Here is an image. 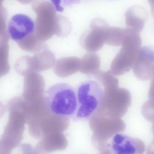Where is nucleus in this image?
<instances>
[{
    "mask_svg": "<svg viewBox=\"0 0 154 154\" xmlns=\"http://www.w3.org/2000/svg\"><path fill=\"white\" fill-rule=\"evenodd\" d=\"M45 104L54 114L72 119L77 107L76 89L70 84L59 83L50 87L45 91Z\"/></svg>",
    "mask_w": 154,
    "mask_h": 154,
    "instance_id": "nucleus-1",
    "label": "nucleus"
},
{
    "mask_svg": "<svg viewBox=\"0 0 154 154\" xmlns=\"http://www.w3.org/2000/svg\"><path fill=\"white\" fill-rule=\"evenodd\" d=\"M96 79L97 80L83 81L77 87V107L72 119V120L79 121L89 119L99 107L103 97L104 88Z\"/></svg>",
    "mask_w": 154,
    "mask_h": 154,
    "instance_id": "nucleus-2",
    "label": "nucleus"
},
{
    "mask_svg": "<svg viewBox=\"0 0 154 154\" xmlns=\"http://www.w3.org/2000/svg\"><path fill=\"white\" fill-rule=\"evenodd\" d=\"M89 119L90 128L93 132L92 144L100 151L107 149L110 138L123 131L126 128L125 123L121 118L109 117L97 110Z\"/></svg>",
    "mask_w": 154,
    "mask_h": 154,
    "instance_id": "nucleus-3",
    "label": "nucleus"
},
{
    "mask_svg": "<svg viewBox=\"0 0 154 154\" xmlns=\"http://www.w3.org/2000/svg\"><path fill=\"white\" fill-rule=\"evenodd\" d=\"M141 44L139 33L126 28L121 45V48L111 63L110 70L113 75H121L132 67Z\"/></svg>",
    "mask_w": 154,
    "mask_h": 154,
    "instance_id": "nucleus-4",
    "label": "nucleus"
},
{
    "mask_svg": "<svg viewBox=\"0 0 154 154\" xmlns=\"http://www.w3.org/2000/svg\"><path fill=\"white\" fill-rule=\"evenodd\" d=\"M104 88L103 97L97 109L108 116L121 118L131 105L130 93L119 87Z\"/></svg>",
    "mask_w": 154,
    "mask_h": 154,
    "instance_id": "nucleus-5",
    "label": "nucleus"
},
{
    "mask_svg": "<svg viewBox=\"0 0 154 154\" xmlns=\"http://www.w3.org/2000/svg\"><path fill=\"white\" fill-rule=\"evenodd\" d=\"M32 8L36 14L35 32L37 37L44 42L55 34L57 15L54 4L48 1H36Z\"/></svg>",
    "mask_w": 154,
    "mask_h": 154,
    "instance_id": "nucleus-6",
    "label": "nucleus"
},
{
    "mask_svg": "<svg viewBox=\"0 0 154 154\" xmlns=\"http://www.w3.org/2000/svg\"><path fill=\"white\" fill-rule=\"evenodd\" d=\"M109 26L103 19L97 18L91 22L90 28L81 36L80 42L82 47L90 52L100 50L105 42V34Z\"/></svg>",
    "mask_w": 154,
    "mask_h": 154,
    "instance_id": "nucleus-7",
    "label": "nucleus"
},
{
    "mask_svg": "<svg viewBox=\"0 0 154 154\" xmlns=\"http://www.w3.org/2000/svg\"><path fill=\"white\" fill-rule=\"evenodd\" d=\"M7 29L9 36L18 43L35 32V24L27 15L17 14L11 18Z\"/></svg>",
    "mask_w": 154,
    "mask_h": 154,
    "instance_id": "nucleus-8",
    "label": "nucleus"
},
{
    "mask_svg": "<svg viewBox=\"0 0 154 154\" xmlns=\"http://www.w3.org/2000/svg\"><path fill=\"white\" fill-rule=\"evenodd\" d=\"M154 51L151 47L141 48L132 68L135 75L143 80L151 79L153 74Z\"/></svg>",
    "mask_w": 154,
    "mask_h": 154,
    "instance_id": "nucleus-9",
    "label": "nucleus"
},
{
    "mask_svg": "<svg viewBox=\"0 0 154 154\" xmlns=\"http://www.w3.org/2000/svg\"><path fill=\"white\" fill-rule=\"evenodd\" d=\"M111 146L114 154H143L145 150L141 140L121 134L114 136Z\"/></svg>",
    "mask_w": 154,
    "mask_h": 154,
    "instance_id": "nucleus-10",
    "label": "nucleus"
},
{
    "mask_svg": "<svg viewBox=\"0 0 154 154\" xmlns=\"http://www.w3.org/2000/svg\"><path fill=\"white\" fill-rule=\"evenodd\" d=\"M125 15L127 28L139 33L144 27L148 14L142 6L134 5L127 10Z\"/></svg>",
    "mask_w": 154,
    "mask_h": 154,
    "instance_id": "nucleus-11",
    "label": "nucleus"
},
{
    "mask_svg": "<svg viewBox=\"0 0 154 154\" xmlns=\"http://www.w3.org/2000/svg\"><path fill=\"white\" fill-rule=\"evenodd\" d=\"M45 154L66 148L67 142L65 137L61 132L47 134L38 143Z\"/></svg>",
    "mask_w": 154,
    "mask_h": 154,
    "instance_id": "nucleus-12",
    "label": "nucleus"
},
{
    "mask_svg": "<svg viewBox=\"0 0 154 154\" xmlns=\"http://www.w3.org/2000/svg\"><path fill=\"white\" fill-rule=\"evenodd\" d=\"M18 44L23 50L32 52H38L45 48L44 42L37 37L35 32Z\"/></svg>",
    "mask_w": 154,
    "mask_h": 154,
    "instance_id": "nucleus-13",
    "label": "nucleus"
},
{
    "mask_svg": "<svg viewBox=\"0 0 154 154\" xmlns=\"http://www.w3.org/2000/svg\"><path fill=\"white\" fill-rule=\"evenodd\" d=\"M81 62L83 68L90 73L95 75L100 71V58L95 52H89L85 54Z\"/></svg>",
    "mask_w": 154,
    "mask_h": 154,
    "instance_id": "nucleus-14",
    "label": "nucleus"
},
{
    "mask_svg": "<svg viewBox=\"0 0 154 154\" xmlns=\"http://www.w3.org/2000/svg\"><path fill=\"white\" fill-rule=\"evenodd\" d=\"M126 30V29L117 27L109 26L106 33L105 43L113 46L121 45Z\"/></svg>",
    "mask_w": 154,
    "mask_h": 154,
    "instance_id": "nucleus-15",
    "label": "nucleus"
},
{
    "mask_svg": "<svg viewBox=\"0 0 154 154\" xmlns=\"http://www.w3.org/2000/svg\"><path fill=\"white\" fill-rule=\"evenodd\" d=\"M55 55L51 51L44 49L37 53L31 57L32 66L42 65L48 66L52 64L55 59Z\"/></svg>",
    "mask_w": 154,
    "mask_h": 154,
    "instance_id": "nucleus-16",
    "label": "nucleus"
},
{
    "mask_svg": "<svg viewBox=\"0 0 154 154\" xmlns=\"http://www.w3.org/2000/svg\"><path fill=\"white\" fill-rule=\"evenodd\" d=\"M71 30L69 20L63 16L57 15L55 34L60 37H65L70 33Z\"/></svg>",
    "mask_w": 154,
    "mask_h": 154,
    "instance_id": "nucleus-17",
    "label": "nucleus"
},
{
    "mask_svg": "<svg viewBox=\"0 0 154 154\" xmlns=\"http://www.w3.org/2000/svg\"><path fill=\"white\" fill-rule=\"evenodd\" d=\"M153 142L148 146L146 154H154Z\"/></svg>",
    "mask_w": 154,
    "mask_h": 154,
    "instance_id": "nucleus-18",
    "label": "nucleus"
},
{
    "mask_svg": "<svg viewBox=\"0 0 154 154\" xmlns=\"http://www.w3.org/2000/svg\"><path fill=\"white\" fill-rule=\"evenodd\" d=\"M5 108L4 104L0 101V118H1L4 114Z\"/></svg>",
    "mask_w": 154,
    "mask_h": 154,
    "instance_id": "nucleus-19",
    "label": "nucleus"
},
{
    "mask_svg": "<svg viewBox=\"0 0 154 154\" xmlns=\"http://www.w3.org/2000/svg\"><path fill=\"white\" fill-rule=\"evenodd\" d=\"M99 154H113V152L109 149H106L101 151Z\"/></svg>",
    "mask_w": 154,
    "mask_h": 154,
    "instance_id": "nucleus-20",
    "label": "nucleus"
},
{
    "mask_svg": "<svg viewBox=\"0 0 154 154\" xmlns=\"http://www.w3.org/2000/svg\"><path fill=\"white\" fill-rule=\"evenodd\" d=\"M9 154V153H8V154Z\"/></svg>",
    "mask_w": 154,
    "mask_h": 154,
    "instance_id": "nucleus-21",
    "label": "nucleus"
}]
</instances>
